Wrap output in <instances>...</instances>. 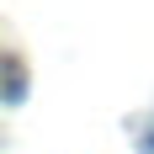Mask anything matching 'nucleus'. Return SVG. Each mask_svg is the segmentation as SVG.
Instances as JSON below:
<instances>
[{
    "mask_svg": "<svg viewBox=\"0 0 154 154\" xmlns=\"http://www.w3.org/2000/svg\"><path fill=\"white\" fill-rule=\"evenodd\" d=\"M21 96H27V69L21 64H5V106H21Z\"/></svg>",
    "mask_w": 154,
    "mask_h": 154,
    "instance_id": "f257e3e1",
    "label": "nucleus"
}]
</instances>
